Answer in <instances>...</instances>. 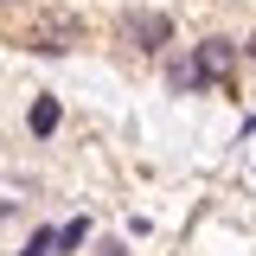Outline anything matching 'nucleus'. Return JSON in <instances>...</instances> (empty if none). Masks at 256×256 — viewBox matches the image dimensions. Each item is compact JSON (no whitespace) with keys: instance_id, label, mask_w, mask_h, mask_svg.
I'll use <instances>...</instances> for the list:
<instances>
[{"instance_id":"1","label":"nucleus","mask_w":256,"mask_h":256,"mask_svg":"<svg viewBox=\"0 0 256 256\" xmlns=\"http://www.w3.org/2000/svg\"><path fill=\"white\" fill-rule=\"evenodd\" d=\"M224 70H237V38H224V32H212V38H198L192 45V64L180 70V90L205 96L224 84Z\"/></svg>"},{"instance_id":"8","label":"nucleus","mask_w":256,"mask_h":256,"mask_svg":"<svg viewBox=\"0 0 256 256\" xmlns=\"http://www.w3.org/2000/svg\"><path fill=\"white\" fill-rule=\"evenodd\" d=\"M237 58H250V64H256V32L244 38V45H237Z\"/></svg>"},{"instance_id":"6","label":"nucleus","mask_w":256,"mask_h":256,"mask_svg":"<svg viewBox=\"0 0 256 256\" xmlns=\"http://www.w3.org/2000/svg\"><path fill=\"white\" fill-rule=\"evenodd\" d=\"M13 256H52V230H32L26 250H13Z\"/></svg>"},{"instance_id":"9","label":"nucleus","mask_w":256,"mask_h":256,"mask_svg":"<svg viewBox=\"0 0 256 256\" xmlns=\"http://www.w3.org/2000/svg\"><path fill=\"white\" fill-rule=\"evenodd\" d=\"M0 6H26V0H0Z\"/></svg>"},{"instance_id":"4","label":"nucleus","mask_w":256,"mask_h":256,"mask_svg":"<svg viewBox=\"0 0 256 256\" xmlns=\"http://www.w3.org/2000/svg\"><path fill=\"white\" fill-rule=\"evenodd\" d=\"M58 122H64V102H58L52 90H38V96H32V109H26V134H32V141H52Z\"/></svg>"},{"instance_id":"7","label":"nucleus","mask_w":256,"mask_h":256,"mask_svg":"<svg viewBox=\"0 0 256 256\" xmlns=\"http://www.w3.org/2000/svg\"><path fill=\"white\" fill-rule=\"evenodd\" d=\"M96 256H128V244H116V237H102V244H96Z\"/></svg>"},{"instance_id":"2","label":"nucleus","mask_w":256,"mask_h":256,"mask_svg":"<svg viewBox=\"0 0 256 256\" xmlns=\"http://www.w3.org/2000/svg\"><path fill=\"white\" fill-rule=\"evenodd\" d=\"M122 45H134L141 58H160V52L173 45V13H160V6H128L122 13Z\"/></svg>"},{"instance_id":"5","label":"nucleus","mask_w":256,"mask_h":256,"mask_svg":"<svg viewBox=\"0 0 256 256\" xmlns=\"http://www.w3.org/2000/svg\"><path fill=\"white\" fill-rule=\"evenodd\" d=\"M84 244H90V218H70V224L52 230V256H77Z\"/></svg>"},{"instance_id":"3","label":"nucleus","mask_w":256,"mask_h":256,"mask_svg":"<svg viewBox=\"0 0 256 256\" xmlns=\"http://www.w3.org/2000/svg\"><path fill=\"white\" fill-rule=\"evenodd\" d=\"M70 45H84V20H77V13H45V20L26 32L32 58H64Z\"/></svg>"}]
</instances>
